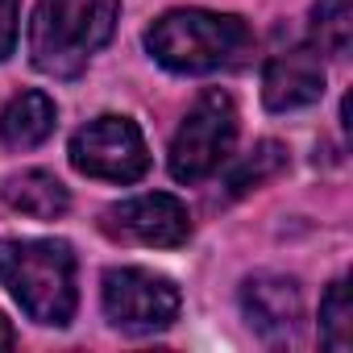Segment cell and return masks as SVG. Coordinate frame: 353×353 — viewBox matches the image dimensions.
<instances>
[{"label": "cell", "mask_w": 353, "mask_h": 353, "mask_svg": "<svg viewBox=\"0 0 353 353\" xmlns=\"http://www.w3.org/2000/svg\"><path fill=\"white\" fill-rule=\"evenodd\" d=\"M237 141V104L229 92L208 88L174 129L170 141V174L179 183H200L221 170V162L233 154Z\"/></svg>", "instance_id": "obj_4"}, {"label": "cell", "mask_w": 353, "mask_h": 353, "mask_svg": "<svg viewBox=\"0 0 353 353\" xmlns=\"http://www.w3.org/2000/svg\"><path fill=\"white\" fill-rule=\"evenodd\" d=\"M104 316L125 332H162L179 316V287L137 266H112L100 287Z\"/></svg>", "instance_id": "obj_6"}, {"label": "cell", "mask_w": 353, "mask_h": 353, "mask_svg": "<svg viewBox=\"0 0 353 353\" xmlns=\"http://www.w3.org/2000/svg\"><path fill=\"white\" fill-rule=\"evenodd\" d=\"M117 0H38L30 21V59L42 75L75 79L117 30Z\"/></svg>", "instance_id": "obj_2"}, {"label": "cell", "mask_w": 353, "mask_h": 353, "mask_svg": "<svg viewBox=\"0 0 353 353\" xmlns=\"http://www.w3.org/2000/svg\"><path fill=\"white\" fill-rule=\"evenodd\" d=\"M100 229L112 241H129V245H154V250H174V245H188L192 237V216L188 208L174 200V196H133L121 200L112 208H104Z\"/></svg>", "instance_id": "obj_7"}, {"label": "cell", "mask_w": 353, "mask_h": 353, "mask_svg": "<svg viewBox=\"0 0 353 353\" xmlns=\"http://www.w3.org/2000/svg\"><path fill=\"white\" fill-rule=\"evenodd\" d=\"M283 166H287V150L279 141H258L250 150V158L229 174V196H245V192L262 188L266 179H274Z\"/></svg>", "instance_id": "obj_14"}, {"label": "cell", "mask_w": 353, "mask_h": 353, "mask_svg": "<svg viewBox=\"0 0 353 353\" xmlns=\"http://www.w3.org/2000/svg\"><path fill=\"white\" fill-rule=\"evenodd\" d=\"M0 287L21 303V312L38 324L63 328L75 316V254L67 241H0Z\"/></svg>", "instance_id": "obj_3"}, {"label": "cell", "mask_w": 353, "mask_h": 353, "mask_svg": "<svg viewBox=\"0 0 353 353\" xmlns=\"http://www.w3.org/2000/svg\"><path fill=\"white\" fill-rule=\"evenodd\" d=\"M17 46V0H0V63Z\"/></svg>", "instance_id": "obj_15"}, {"label": "cell", "mask_w": 353, "mask_h": 353, "mask_svg": "<svg viewBox=\"0 0 353 353\" xmlns=\"http://www.w3.org/2000/svg\"><path fill=\"white\" fill-rule=\"evenodd\" d=\"M54 121H59V108L46 92H21L0 112V137L13 150H34L54 133Z\"/></svg>", "instance_id": "obj_10"}, {"label": "cell", "mask_w": 353, "mask_h": 353, "mask_svg": "<svg viewBox=\"0 0 353 353\" xmlns=\"http://www.w3.org/2000/svg\"><path fill=\"white\" fill-rule=\"evenodd\" d=\"M254 46L241 17L208 9H170L145 30V50L174 75H212L237 67Z\"/></svg>", "instance_id": "obj_1"}, {"label": "cell", "mask_w": 353, "mask_h": 353, "mask_svg": "<svg viewBox=\"0 0 353 353\" xmlns=\"http://www.w3.org/2000/svg\"><path fill=\"white\" fill-rule=\"evenodd\" d=\"M324 96V63L312 46L283 50L266 63L262 71V104L270 112H291L307 108Z\"/></svg>", "instance_id": "obj_9"}, {"label": "cell", "mask_w": 353, "mask_h": 353, "mask_svg": "<svg viewBox=\"0 0 353 353\" xmlns=\"http://www.w3.org/2000/svg\"><path fill=\"white\" fill-rule=\"evenodd\" d=\"M353 42V5L349 0H316L312 5V50L345 59Z\"/></svg>", "instance_id": "obj_12"}, {"label": "cell", "mask_w": 353, "mask_h": 353, "mask_svg": "<svg viewBox=\"0 0 353 353\" xmlns=\"http://www.w3.org/2000/svg\"><path fill=\"white\" fill-rule=\"evenodd\" d=\"M5 204L21 216H34V221H59L71 208V196L50 170H26L5 183Z\"/></svg>", "instance_id": "obj_11"}, {"label": "cell", "mask_w": 353, "mask_h": 353, "mask_svg": "<svg viewBox=\"0 0 353 353\" xmlns=\"http://www.w3.org/2000/svg\"><path fill=\"white\" fill-rule=\"evenodd\" d=\"M17 345V332H13V324L0 316V349H13Z\"/></svg>", "instance_id": "obj_16"}, {"label": "cell", "mask_w": 353, "mask_h": 353, "mask_svg": "<svg viewBox=\"0 0 353 353\" xmlns=\"http://www.w3.org/2000/svg\"><path fill=\"white\" fill-rule=\"evenodd\" d=\"M241 307L250 328H258L266 341H291L303 320L299 283L287 274H250L241 287Z\"/></svg>", "instance_id": "obj_8"}, {"label": "cell", "mask_w": 353, "mask_h": 353, "mask_svg": "<svg viewBox=\"0 0 353 353\" xmlns=\"http://www.w3.org/2000/svg\"><path fill=\"white\" fill-rule=\"evenodd\" d=\"M320 341L332 353H345L353 341V307H349V283L336 279L320 299Z\"/></svg>", "instance_id": "obj_13"}, {"label": "cell", "mask_w": 353, "mask_h": 353, "mask_svg": "<svg viewBox=\"0 0 353 353\" xmlns=\"http://www.w3.org/2000/svg\"><path fill=\"white\" fill-rule=\"evenodd\" d=\"M71 166L88 179H108V183H137L150 170V150L141 129L129 117H96L71 137Z\"/></svg>", "instance_id": "obj_5"}]
</instances>
